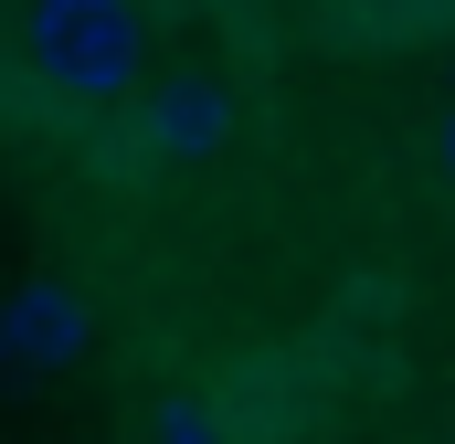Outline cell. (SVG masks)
<instances>
[{"label":"cell","mask_w":455,"mask_h":444,"mask_svg":"<svg viewBox=\"0 0 455 444\" xmlns=\"http://www.w3.org/2000/svg\"><path fill=\"white\" fill-rule=\"evenodd\" d=\"M21 53L53 96L75 107H116L138 85V53H148V21L138 0H32L21 11Z\"/></svg>","instance_id":"obj_1"},{"label":"cell","mask_w":455,"mask_h":444,"mask_svg":"<svg viewBox=\"0 0 455 444\" xmlns=\"http://www.w3.org/2000/svg\"><path fill=\"white\" fill-rule=\"evenodd\" d=\"M85 286H64V275H21L11 297H0V360L11 370H64V360H85Z\"/></svg>","instance_id":"obj_2"},{"label":"cell","mask_w":455,"mask_h":444,"mask_svg":"<svg viewBox=\"0 0 455 444\" xmlns=\"http://www.w3.org/2000/svg\"><path fill=\"white\" fill-rule=\"evenodd\" d=\"M138 138H148L159 159H212V148L233 138L223 85H212V75H180V85H159V96L138 107Z\"/></svg>","instance_id":"obj_3"},{"label":"cell","mask_w":455,"mask_h":444,"mask_svg":"<svg viewBox=\"0 0 455 444\" xmlns=\"http://www.w3.org/2000/svg\"><path fill=\"white\" fill-rule=\"evenodd\" d=\"M148 444H223V413L212 402H159L148 413Z\"/></svg>","instance_id":"obj_4"},{"label":"cell","mask_w":455,"mask_h":444,"mask_svg":"<svg viewBox=\"0 0 455 444\" xmlns=\"http://www.w3.org/2000/svg\"><path fill=\"white\" fill-rule=\"evenodd\" d=\"M435 148H445V180H455V116H445V138H435Z\"/></svg>","instance_id":"obj_5"}]
</instances>
